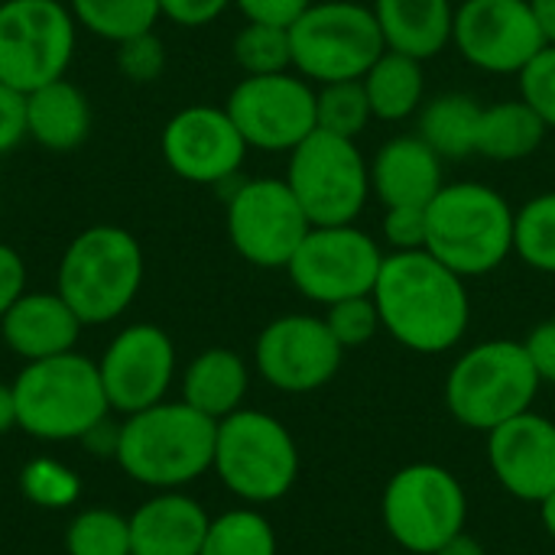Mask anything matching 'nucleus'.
<instances>
[{
    "instance_id": "38",
    "label": "nucleus",
    "mask_w": 555,
    "mask_h": 555,
    "mask_svg": "<svg viewBox=\"0 0 555 555\" xmlns=\"http://www.w3.org/2000/svg\"><path fill=\"white\" fill-rule=\"evenodd\" d=\"M520 98L540 114V120L555 130V46H543L530 65L517 75Z\"/></svg>"
},
{
    "instance_id": "2",
    "label": "nucleus",
    "mask_w": 555,
    "mask_h": 555,
    "mask_svg": "<svg viewBox=\"0 0 555 555\" xmlns=\"http://www.w3.org/2000/svg\"><path fill=\"white\" fill-rule=\"evenodd\" d=\"M218 423L182 400H163L120 423L114 462L153 491H182L215 465Z\"/></svg>"
},
{
    "instance_id": "34",
    "label": "nucleus",
    "mask_w": 555,
    "mask_h": 555,
    "mask_svg": "<svg viewBox=\"0 0 555 555\" xmlns=\"http://www.w3.org/2000/svg\"><path fill=\"white\" fill-rule=\"evenodd\" d=\"M231 55L244 75H276L293 68V46L286 26L244 23L231 42Z\"/></svg>"
},
{
    "instance_id": "4",
    "label": "nucleus",
    "mask_w": 555,
    "mask_h": 555,
    "mask_svg": "<svg viewBox=\"0 0 555 555\" xmlns=\"http://www.w3.org/2000/svg\"><path fill=\"white\" fill-rule=\"evenodd\" d=\"M514 208L481 182H446L426 208V250L462 280L494 273L514 254Z\"/></svg>"
},
{
    "instance_id": "36",
    "label": "nucleus",
    "mask_w": 555,
    "mask_h": 555,
    "mask_svg": "<svg viewBox=\"0 0 555 555\" xmlns=\"http://www.w3.org/2000/svg\"><path fill=\"white\" fill-rule=\"evenodd\" d=\"M325 322L332 328V335L338 338V345L345 351L367 345L380 328V312L374 306V296H354V299H341L335 306L325 309Z\"/></svg>"
},
{
    "instance_id": "39",
    "label": "nucleus",
    "mask_w": 555,
    "mask_h": 555,
    "mask_svg": "<svg viewBox=\"0 0 555 555\" xmlns=\"http://www.w3.org/2000/svg\"><path fill=\"white\" fill-rule=\"evenodd\" d=\"M380 231L393 250H426V208H384Z\"/></svg>"
},
{
    "instance_id": "22",
    "label": "nucleus",
    "mask_w": 555,
    "mask_h": 555,
    "mask_svg": "<svg viewBox=\"0 0 555 555\" xmlns=\"http://www.w3.org/2000/svg\"><path fill=\"white\" fill-rule=\"evenodd\" d=\"M130 555H198L211 517L182 491H159L130 517Z\"/></svg>"
},
{
    "instance_id": "20",
    "label": "nucleus",
    "mask_w": 555,
    "mask_h": 555,
    "mask_svg": "<svg viewBox=\"0 0 555 555\" xmlns=\"http://www.w3.org/2000/svg\"><path fill=\"white\" fill-rule=\"evenodd\" d=\"M81 328V319L55 289H26L0 319L3 345L26 364L75 351Z\"/></svg>"
},
{
    "instance_id": "11",
    "label": "nucleus",
    "mask_w": 555,
    "mask_h": 555,
    "mask_svg": "<svg viewBox=\"0 0 555 555\" xmlns=\"http://www.w3.org/2000/svg\"><path fill=\"white\" fill-rule=\"evenodd\" d=\"M78 49V23L65 0L0 3V81L29 94L65 78Z\"/></svg>"
},
{
    "instance_id": "10",
    "label": "nucleus",
    "mask_w": 555,
    "mask_h": 555,
    "mask_svg": "<svg viewBox=\"0 0 555 555\" xmlns=\"http://www.w3.org/2000/svg\"><path fill=\"white\" fill-rule=\"evenodd\" d=\"M380 517L400 550L436 555L449 540L465 533L468 494L449 468L416 462L387 481Z\"/></svg>"
},
{
    "instance_id": "21",
    "label": "nucleus",
    "mask_w": 555,
    "mask_h": 555,
    "mask_svg": "<svg viewBox=\"0 0 555 555\" xmlns=\"http://www.w3.org/2000/svg\"><path fill=\"white\" fill-rule=\"evenodd\" d=\"M442 185V156L420 133L387 140L371 163V192L384 208H429Z\"/></svg>"
},
{
    "instance_id": "31",
    "label": "nucleus",
    "mask_w": 555,
    "mask_h": 555,
    "mask_svg": "<svg viewBox=\"0 0 555 555\" xmlns=\"http://www.w3.org/2000/svg\"><path fill=\"white\" fill-rule=\"evenodd\" d=\"M514 254L537 273H555V192H543L514 215Z\"/></svg>"
},
{
    "instance_id": "28",
    "label": "nucleus",
    "mask_w": 555,
    "mask_h": 555,
    "mask_svg": "<svg viewBox=\"0 0 555 555\" xmlns=\"http://www.w3.org/2000/svg\"><path fill=\"white\" fill-rule=\"evenodd\" d=\"M478 120L481 104L472 94L449 91L423 104L420 111V137L442 159H468L478 146Z\"/></svg>"
},
{
    "instance_id": "29",
    "label": "nucleus",
    "mask_w": 555,
    "mask_h": 555,
    "mask_svg": "<svg viewBox=\"0 0 555 555\" xmlns=\"http://www.w3.org/2000/svg\"><path fill=\"white\" fill-rule=\"evenodd\" d=\"M78 29L104 39V42H124L130 36L156 29L163 20L159 0H65Z\"/></svg>"
},
{
    "instance_id": "48",
    "label": "nucleus",
    "mask_w": 555,
    "mask_h": 555,
    "mask_svg": "<svg viewBox=\"0 0 555 555\" xmlns=\"http://www.w3.org/2000/svg\"><path fill=\"white\" fill-rule=\"evenodd\" d=\"M540 507V524H543V530L550 533V540H555V491L543 501V504H537Z\"/></svg>"
},
{
    "instance_id": "30",
    "label": "nucleus",
    "mask_w": 555,
    "mask_h": 555,
    "mask_svg": "<svg viewBox=\"0 0 555 555\" xmlns=\"http://www.w3.org/2000/svg\"><path fill=\"white\" fill-rule=\"evenodd\" d=\"M198 555H276V530L260 511L237 507L211 517Z\"/></svg>"
},
{
    "instance_id": "12",
    "label": "nucleus",
    "mask_w": 555,
    "mask_h": 555,
    "mask_svg": "<svg viewBox=\"0 0 555 555\" xmlns=\"http://www.w3.org/2000/svg\"><path fill=\"white\" fill-rule=\"evenodd\" d=\"M224 228L234 254L260 270H286L312 231L286 179L257 176L234 185L224 205Z\"/></svg>"
},
{
    "instance_id": "35",
    "label": "nucleus",
    "mask_w": 555,
    "mask_h": 555,
    "mask_svg": "<svg viewBox=\"0 0 555 555\" xmlns=\"http://www.w3.org/2000/svg\"><path fill=\"white\" fill-rule=\"evenodd\" d=\"M20 491L26 494V501H33L36 507L46 511H62L68 504L78 501L81 494V481L72 468H65L55 459H33L29 465H23L20 472Z\"/></svg>"
},
{
    "instance_id": "18",
    "label": "nucleus",
    "mask_w": 555,
    "mask_h": 555,
    "mask_svg": "<svg viewBox=\"0 0 555 555\" xmlns=\"http://www.w3.org/2000/svg\"><path fill=\"white\" fill-rule=\"evenodd\" d=\"M98 371L111 413L133 416L166 400L176 377V345L159 325L137 322L107 341Z\"/></svg>"
},
{
    "instance_id": "46",
    "label": "nucleus",
    "mask_w": 555,
    "mask_h": 555,
    "mask_svg": "<svg viewBox=\"0 0 555 555\" xmlns=\"http://www.w3.org/2000/svg\"><path fill=\"white\" fill-rule=\"evenodd\" d=\"M530 10L543 29L546 46H555V0H530Z\"/></svg>"
},
{
    "instance_id": "41",
    "label": "nucleus",
    "mask_w": 555,
    "mask_h": 555,
    "mask_svg": "<svg viewBox=\"0 0 555 555\" xmlns=\"http://www.w3.org/2000/svg\"><path fill=\"white\" fill-rule=\"evenodd\" d=\"M312 0H234L247 23H270V26H293Z\"/></svg>"
},
{
    "instance_id": "14",
    "label": "nucleus",
    "mask_w": 555,
    "mask_h": 555,
    "mask_svg": "<svg viewBox=\"0 0 555 555\" xmlns=\"http://www.w3.org/2000/svg\"><path fill=\"white\" fill-rule=\"evenodd\" d=\"M224 111L247 146L263 153H293L319 127L315 85L293 68L276 75H244L231 88Z\"/></svg>"
},
{
    "instance_id": "9",
    "label": "nucleus",
    "mask_w": 555,
    "mask_h": 555,
    "mask_svg": "<svg viewBox=\"0 0 555 555\" xmlns=\"http://www.w3.org/2000/svg\"><path fill=\"white\" fill-rule=\"evenodd\" d=\"M283 179L312 228L354 224L371 198V163L358 140L319 127L289 153Z\"/></svg>"
},
{
    "instance_id": "40",
    "label": "nucleus",
    "mask_w": 555,
    "mask_h": 555,
    "mask_svg": "<svg viewBox=\"0 0 555 555\" xmlns=\"http://www.w3.org/2000/svg\"><path fill=\"white\" fill-rule=\"evenodd\" d=\"M23 140H29V133H26V94L0 81V159L10 156Z\"/></svg>"
},
{
    "instance_id": "5",
    "label": "nucleus",
    "mask_w": 555,
    "mask_h": 555,
    "mask_svg": "<svg viewBox=\"0 0 555 555\" xmlns=\"http://www.w3.org/2000/svg\"><path fill=\"white\" fill-rule=\"evenodd\" d=\"M13 393L20 429L39 442H81L111 416L98 361L78 351L23 364Z\"/></svg>"
},
{
    "instance_id": "6",
    "label": "nucleus",
    "mask_w": 555,
    "mask_h": 555,
    "mask_svg": "<svg viewBox=\"0 0 555 555\" xmlns=\"http://www.w3.org/2000/svg\"><path fill=\"white\" fill-rule=\"evenodd\" d=\"M543 380L524 341L491 338L468 348L446 377V410L465 429L491 433L533 410Z\"/></svg>"
},
{
    "instance_id": "26",
    "label": "nucleus",
    "mask_w": 555,
    "mask_h": 555,
    "mask_svg": "<svg viewBox=\"0 0 555 555\" xmlns=\"http://www.w3.org/2000/svg\"><path fill=\"white\" fill-rule=\"evenodd\" d=\"M374 120L400 124L423 111L426 104V72L423 62L403 52H384L361 78Z\"/></svg>"
},
{
    "instance_id": "15",
    "label": "nucleus",
    "mask_w": 555,
    "mask_h": 555,
    "mask_svg": "<svg viewBox=\"0 0 555 555\" xmlns=\"http://www.w3.org/2000/svg\"><path fill=\"white\" fill-rule=\"evenodd\" d=\"M345 348L325 315L289 312L263 325L254 345L257 374L280 393H312L335 380Z\"/></svg>"
},
{
    "instance_id": "19",
    "label": "nucleus",
    "mask_w": 555,
    "mask_h": 555,
    "mask_svg": "<svg viewBox=\"0 0 555 555\" xmlns=\"http://www.w3.org/2000/svg\"><path fill=\"white\" fill-rule=\"evenodd\" d=\"M488 465L498 485L527 504H543L555 491V423L533 410L488 433Z\"/></svg>"
},
{
    "instance_id": "43",
    "label": "nucleus",
    "mask_w": 555,
    "mask_h": 555,
    "mask_svg": "<svg viewBox=\"0 0 555 555\" xmlns=\"http://www.w3.org/2000/svg\"><path fill=\"white\" fill-rule=\"evenodd\" d=\"M26 293V260L16 247L0 241V319Z\"/></svg>"
},
{
    "instance_id": "25",
    "label": "nucleus",
    "mask_w": 555,
    "mask_h": 555,
    "mask_svg": "<svg viewBox=\"0 0 555 555\" xmlns=\"http://www.w3.org/2000/svg\"><path fill=\"white\" fill-rule=\"evenodd\" d=\"M250 390V367L231 348H205L182 371V403L221 423L244 406Z\"/></svg>"
},
{
    "instance_id": "44",
    "label": "nucleus",
    "mask_w": 555,
    "mask_h": 555,
    "mask_svg": "<svg viewBox=\"0 0 555 555\" xmlns=\"http://www.w3.org/2000/svg\"><path fill=\"white\" fill-rule=\"evenodd\" d=\"M524 348L540 374L543 384H555V319L533 325V332L524 338Z\"/></svg>"
},
{
    "instance_id": "16",
    "label": "nucleus",
    "mask_w": 555,
    "mask_h": 555,
    "mask_svg": "<svg viewBox=\"0 0 555 555\" xmlns=\"http://www.w3.org/2000/svg\"><path fill=\"white\" fill-rule=\"evenodd\" d=\"M452 42L468 65L488 75H520L546 46L530 0H465L455 7Z\"/></svg>"
},
{
    "instance_id": "27",
    "label": "nucleus",
    "mask_w": 555,
    "mask_h": 555,
    "mask_svg": "<svg viewBox=\"0 0 555 555\" xmlns=\"http://www.w3.org/2000/svg\"><path fill=\"white\" fill-rule=\"evenodd\" d=\"M546 130L550 127L524 98L488 104L481 107L475 156H485L491 163H520L540 150Z\"/></svg>"
},
{
    "instance_id": "13",
    "label": "nucleus",
    "mask_w": 555,
    "mask_h": 555,
    "mask_svg": "<svg viewBox=\"0 0 555 555\" xmlns=\"http://www.w3.org/2000/svg\"><path fill=\"white\" fill-rule=\"evenodd\" d=\"M380 244L358 224L312 228L293 254L286 273L293 286L319 306L371 296L384 267Z\"/></svg>"
},
{
    "instance_id": "45",
    "label": "nucleus",
    "mask_w": 555,
    "mask_h": 555,
    "mask_svg": "<svg viewBox=\"0 0 555 555\" xmlns=\"http://www.w3.org/2000/svg\"><path fill=\"white\" fill-rule=\"evenodd\" d=\"M20 429V413H16V393L13 384H0V436Z\"/></svg>"
},
{
    "instance_id": "32",
    "label": "nucleus",
    "mask_w": 555,
    "mask_h": 555,
    "mask_svg": "<svg viewBox=\"0 0 555 555\" xmlns=\"http://www.w3.org/2000/svg\"><path fill=\"white\" fill-rule=\"evenodd\" d=\"M371 120H374V114H371V101H367L361 78L315 85V124H319V130L358 140Z\"/></svg>"
},
{
    "instance_id": "3",
    "label": "nucleus",
    "mask_w": 555,
    "mask_h": 555,
    "mask_svg": "<svg viewBox=\"0 0 555 555\" xmlns=\"http://www.w3.org/2000/svg\"><path fill=\"white\" fill-rule=\"evenodd\" d=\"M143 273L146 257L133 231L120 224H91L62 250L55 293L72 306L81 325H107L133 306Z\"/></svg>"
},
{
    "instance_id": "23",
    "label": "nucleus",
    "mask_w": 555,
    "mask_h": 555,
    "mask_svg": "<svg viewBox=\"0 0 555 555\" xmlns=\"http://www.w3.org/2000/svg\"><path fill=\"white\" fill-rule=\"evenodd\" d=\"M371 10L390 52L429 62L452 42V0H374Z\"/></svg>"
},
{
    "instance_id": "47",
    "label": "nucleus",
    "mask_w": 555,
    "mask_h": 555,
    "mask_svg": "<svg viewBox=\"0 0 555 555\" xmlns=\"http://www.w3.org/2000/svg\"><path fill=\"white\" fill-rule=\"evenodd\" d=\"M436 555H488L485 553V546L472 537V533H459L455 540H449L442 550Z\"/></svg>"
},
{
    "instance_id": "42",
    "label": "nucleus",
    "mask_w": 555,
    "mask_h": 555,
    "mask_svg": "<svg viewBox=\"0 0 555 555\" xmlns=\"http://www.w3.org/2000/svg\"><path fill=\"white\" fill-rule=\"evenodd\" d=\"M228 7H234V0H159V10L166 20H172L176 26L185 29H198L215 23Z\"/></svg>"
},
{
    "instance_id": "33",
    "label": "nucleus",
    "mask_w": 555,
    "mask_h": 555,
    "mask_svg": "<svg viewBox=\"0 0 555 555\" xmlns=\"http://www.w3.org/2000/svg\"><path fill=\"white\" fill-rule=\"evenodd\" d=\"M68 555H130V520L111 507H88L65 527Z\"/></svg>"
},
{
    "instance_id": "37",
    "label": "nucleus",
    "mask_w": 555,
    "mask_h": 555,
    "mask_svg": "<svg viewBox=\"0 0 555 555\" xmlns=\"http://www.w3.org/2000/svg\"><path fill=\"white\" fill-rule=\"evenodd\" d=\"M114 65L120 72V78H127L130 85H153L163 78L166 72V46L156 36V29L130 36L124 42L114 46Z\"/></svg>"
},
{
    "instance_id": "1",
    "label": "nucleus",
    "mask_w": 555,
    "mask_h": 555,
    "mask_svg": "<svg viewBox=\"0 0 555 555\" xmlns=\"http://www.w3.org/2000/svg\"><path fill=\"white\" fill-rule=\"evenodd\" d=\"M380 328L416 354L452 351L472 322L465 280L429 250H393L374 283Z\"/></svg>"
},
{
    "instance_id": "24",
    "label": "nucleus",
    "mask_w": 555,
    "mask_h": 555,
    "mask_svg": "<svg viewBox=\"0 0 555 555\" xmlns=\"http://www.w3.org/2000/svg\"><path fill=\"white\" fill-rule=\"evenodd\" d=\"M26 133L49 153H72L91 133V101L65 75L26 94Z\"/></svg>"
},
{
    "instance_id": "7",
    "label": "nucleus",
    "mask_w": 555,
    "mask_h": 555,
    "mask_svg": "<svg viewBox=\"0 0 555 555\" xmlns=\"http://www.w3.org/2000/svg\"><path fill=\"white\" fill-rule=\"evenodd\" d=\"M211 472L244 504H273L299 478V446L276 416L241 406L218 423Z\"/></svg>"
},
{
    "instance_id": "17",
    "label": "nucleus",
    "mask_w": 555,
    "mask_h": 555,
    "mask_svg": "<svg viewBox=\"0 0 555 555\" xmlns=\"http://www.w3.org/2000/svg\"><path fill=\"white\" fill-rule=\"evenodd\" d=\"M247 150L237 124L218 104H189L176 111L159 133V153L169 172L192 185L231 182L241 172Z\"/></svg>"
},
{
    "instance_id": "8",
    "label": "nucleus",
    "mask_w": 555,
    "mask_h": 555,
    "mask_svg": "<svg viewBox=\"0 0 555 555\" xmlns=\"http://www.w3.org/2000/svg\"><path fill=\"white\" fill-rule=\"evenodd\" d=\"M293 72L312 85L364 78L387 52L377 16L358 0H312L289 26Z\"/></svg>"
}]
</instances>
